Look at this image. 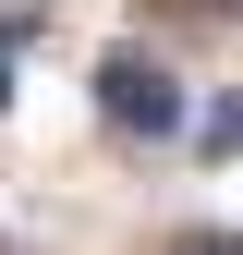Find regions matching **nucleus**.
<instances>
[{
    "label": "nucleus",
    "instance_id": "f257e3e1",
    "mask_svg": "<svg viewBox=\"0 0 243 255\" xmlns=\"http://www.w3.org/2000/svg\"><path fill=\"white\" fill-rule=\"evenodd\" d=\"M98 110H110V122H122L134 146L182 134V85H170V73H158L146 49H110V61H98Z\"/></svg>",
    "mask_w": 243,
    "mask_h": 255
},
{
    "label": "nucleus",
    "instance_id": "f03ea898",
    "mask_svg": "<svg viewBox=\"0 0 243 255\" xmlns=\"http://www.w3.org/2000/svg\"><path fill=\"white\" fill-rule=\"evenodd\" d=\"M182 255H243V231H195V243H182Z\"/></svg>",
    "mask_w": 243,
    "mask_h": 255
},
{
    "label": "nucleus",
    "instance_id": "7ed1b4c3",
    "mask_svg": "<svg viewBox=\"0 0 243 255\" xmlns=\"http://www.w3.org/2000/svg\"><path fill=\"white\" fill-rule=\"evenodd\" d=\"M170 12H207V24H231V12H243V0H170Z\"/></svg>",
    "mask_w": 243,
    "mask_h": 255
}]
</instances>
